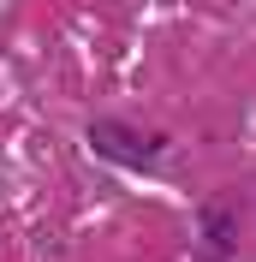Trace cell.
<instances>
[{
  "instance_id": "6da1fadb",
  "label": "cell",
  "mask_w": 256,
  "mask_h": 262,
  "mask_svg": "<svg viewBox=\"0 0 256 262\" xmlns=\"http://www.w3.org/2000/svg\"><path fill=\"white\" fill-rule=\"evenodd\" d=\"M90 149H96L101 161H113V167H155L161 155H167V137L161 131H137V125H125V119H96L90 125Z\"/></svg>"
},
{
  "instance_id": "7a4b0ae2",
  "label": "cell",
  "mask_w": 256,
  "mask_h": 262,
  "mask_svg": "<svg viewBox=\"0 0 256 262\" xmlns=\"http://www.w3.org/2000/svg\"><path fill=\"white\" fill-rule=\"evenodd\" d=\"M197 232H203V256L208 262H232V250H239V221H232L226 203H208L203 221H197Z\"/></svg>"
}]
</instances>
